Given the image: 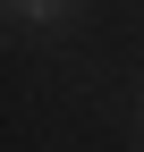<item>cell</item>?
<instances>
[{
  "instance_id": "cell-1",
  "label": "cell",
  "mask_w": 144,
  "mask_h": 152,
  "mask_svg": "<svg viewBox=\"0 0 144 152\" xmlns=\"http://www.w3.org/2000/svg\"><path fill=\"white\" fill-rule=\"evenodd\" d=\"M68 9L76 0H9V17H26V26H68Z\"/></svg>"
}]
</instances>
